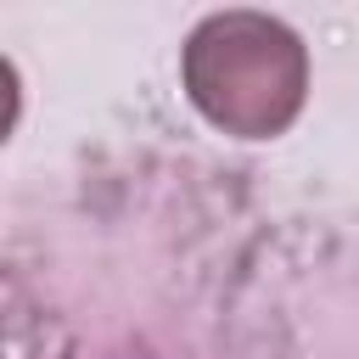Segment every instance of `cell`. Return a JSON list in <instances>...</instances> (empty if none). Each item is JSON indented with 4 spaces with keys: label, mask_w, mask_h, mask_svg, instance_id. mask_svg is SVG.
I'll return each instance as SVG.
<instances>
[{
    "label": "cell",
    "mask_w": 359,
    "mask_h": 359,
    "mask_svg": "<svg viewBox=\"0 0 359 359\" xmlns=\"http://www.w3.org/2000/svg\"><path fill=\"white\" fill-rule=\"evenodd\" d=\"M180 84L213 129L275 140L309 101V45L269 11H213L180 50Z\"/></svg>",
    "instance_id": "cell-1"
}]
</instances>
